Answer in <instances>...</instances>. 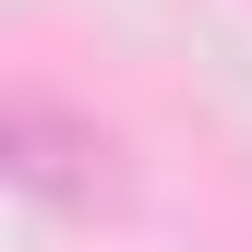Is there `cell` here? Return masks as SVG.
<instances>
[{"mask_svg":"<svg viewBox=\"0 0 252 252\" xmlns=\"http://www.w3.org/2000/svg\"><path fill=\"white\" fill-rule=\"evenodd\" d=\"M12 180L36 204H96L108 192V132L96 120H72V108H48V96H12Z\"/></svg>","mask_w":252,"mask_h":252,"instance_id":"6da1fadb","label":"cell"}]
</instances>
